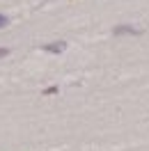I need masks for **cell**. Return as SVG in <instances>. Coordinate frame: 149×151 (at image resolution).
Returning a JSON list of instances; mask_svg holds the SVG:
<instances>
[{"mask_svg": "<svg viewBox=\"0 0 149 151\" xmlns=\"http://www.w3.org/2000/svg\"><path fill=\"white\" fill-rule=\"evenodd\" d=\"M64 48H67L64 41H55V44H46V46H44V50H48V53H62Z\"/></svg>", "mask_w": 149, "mask_h": 151, "instance_id": "1", "label": "cell"}, {"mask_svg": "<svg viewBox=\"0 0 149 151\" xmlns=\"http://www.w3.org/2000/svg\"><path fill=\"white\" fill-rule=\"evenodd\" d=\"M140 30H135V28H131V25H117L115 28V35H138Z\"/></svg>", "mask_w": 149, "mask_h": 151, "instance_id": "2", "label": "cell"}, {"mask_svg": "<svg viewBox=\"0 0 149 151\" xmlns=\"http://www.w3.org/2000/svg\"><path fill=\"white\" fill-rule=\"evenodd\" d=\"M7 23H9V19H7V16H2V14H0V28H5V25H7Z\"/></svg>", "mask_w": 149, "mask_h": 151, "instance_id": "3", "label": "cell"}, {"mask_svg": "<svg viewBox=\"0 0 149 151\" xmlns=\"http://www.w3.org/2000/svg\"><path fill=\"white\" fill-rule=\"evenodd\" d=\"M7 55H9V48H0V60L7 57Z\"/></svg>", "mask_w": 149, "mask_h": 151, "instance_id": "4", "label": "cell"}]
</instances>
